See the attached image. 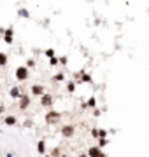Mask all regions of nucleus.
Instances as JSON below:
<instances>
[{
	"mask_svg": "<svg viewBox=\"0 0 149 157\" xmlns=\"http://www.w3.org/2000/svg\"><path fill=\"white\" fill-rule=\"evenodd\" d=\"M63 78H65L63 73H56L55 77H53V80H55V82H60V80H63Z\"/></svg>",
	"mask_w": 149,
	"mask_h": 157,
	"instance_id": "obj_16",
	"label": "nucleus"
},
{
	"mask_svg": "<svg viewBox=\"0 0 149 157\" xmlns=\"http://www.w3.org/2000/svg\"><path fill=\"white\" fill-rule=\"evenodd\" d=\"M14 75H16V78H18L19 82H25L26 78L30 77V70H28L26 65H23V66H18V68H16V73H14Z\"/></svg>",
	"mask_w": 149,
	"mask_h": 157,
	"instance_id": "obj_1",
	"label": "nucleus"
},
{
	"mask_svg": "<svg viewBox=\"0 0 149 157\" xmlns=\"http://www.w3.org/2000/svg\"><path fill=\"white\" fill-rule=\"evenodd\" d=\"M81 82H88V84H91L93 80H91V77H90L88 73H84V75H83V78H81Z\"/></svg>",
	"mask_w": 149,
	"mask_h": 157,
	"instance_id": "obj_15",
	"label": "nucleus"
},
{
	"mask_svg": "<svg viewBox=\"0 0 149 157\" xmlns=\"http://www.w3.org/2000/svg\"><path fill=\"white\" fill-rule=\"evenodd\" d=\"M95 105H96V99H95V98H90L86 103H84V107H90V108H93Z\"/></svg>",
	"mask_w": 149,
	"mask_h": 157,
	"instance_id": "obj_13",
	"label": "nucleus"
},
{
	"mask_svg": "<svg viewBox=\"0 0 149 157\" xmlns=\"http://www.w3.org/2000/svg\"><path fill=\"white\" fill-rule=\"evenodd\" d=\"M7 126H16V122H18V119L12 117V115H9V117H5V120H4Z\"/></svg>",
	"mask_w": 149,
	"mask_h": 157,
	"instance_id": "obj_11",
	"label": "nucleus"
},
{
	"mask_svg": "<svg viewBox=\"0 0 149 157\" xmlns=\"http://www.w3.org/2000/svg\"><path fill=\"white\" fill-rule=\"evenodd\" d=\"M61 135H63L65 138H70L72 135H74V126H72V124L63 126V127H61Z\"/></svg>",
	"mask_w": 149,
	"mask_h": 157,
	"instance_id": "obj_5",
	"label": "nucleus"
},
{
	"mask_svg": "<svg viewBox=\"0 0 149 157\" xmlns=\"http://www.w3.org/2000/svg\"><path fill=\"white\" fill-rule=\"evenodd\" d=\"M19 16H25V18H28V16H30V14H28V12H26V11H19Z\"/></svg>",
	"mask_w": 149,
	"mask_h": 157,
	"instance_id": "obj_23",
	"label": "nucleus"
},
{
	"mask_svg": "<svg viewBox=\"0 0 149 157\" xmlns=\"http://www.w3.org/2000/svg\"><path fill=\"white\" fill-rule=\"evenodd\" d=\"M91 136H93V138H98V129H93V131H91Z\"/></svg>",
	"mask_w": 149,
	"mask_h": 157,
	"instance_id": "obj_24",
	"label": "nucleus"
},
{
	"mask_svg": "<svg viewBox=\"0 0 149 157\" xmlns=\"http://www.w3.org/2000/svg\"><path fill=\"white\" fill-rule=\"evenodd\" d=\"M60 119H61V115H60L58 112H55V110H51V112L46 114V122H47V124H56Z\"/></svg>",
	"mask_w": 149,
	"mask_h": 157,
	"instance_id": "obj_2",
	"label": "nucleus"
},
{
	"mask_svg": "<svg viewBox=\"0 0 149 157\" xmlns=\"http://www.w3.org/2000/svg\"><path fill=\"white\" fill-rule=\"evenodd\" d=\"M37 152L40 154V156L46 154V143H44V141H39L37 143Z\"/></svg>",
	"mask_w": 149,
	"mask_h": 157,
	"instance_id": "obj_10",
	"label": "nucleus"
},
{
	"mask_svg": "<svg viewBox=\"0 0 149 157\" xmlns=\"http://www.w3.org/2000/svg\"><path fill=\"white\" fill-rule=\"evenodd\" d=\"M67 89H69L70 93H74V91H75V84H74V82H69V84H67Z\"/></svg>",
	"mask_w": 149,
	"mask_h": 157,
	"instance_id": "obj_18",
	"label": "nucleus"
},
{
	"mask_svg": "<svg viewBox=\"0 0 149 157\" xmlns=\"http://www.w3.org/2000/svg\"><path fill=\"white\" fill-rule=\"evenodd\" d=\"M49 65H51V66H56V65H58V58L51 56V58H49Z\"/></svg>",
	"mask_w": 149,
	"mask_h": 157,
	"instance_id": "obj_17",
	"label": "nucleus"
},
{
	"mask_svg": "<svg viewBox=\"0 0 149 157\" xmlns=\"http://www.w3.org/2000/svg\"><path fill=\"white\" fill-rule=\"evenodd\" d=\"M60 154H61V152H60V148H55V150L51 152V156H60Z\"/></svg>",
	"mask_w": 149,
	"mask_h": 157,
	"instance_id": "obj_22",
	"label": "nucleus"
},
{
	"mask_svg": "<svg viewBox=\"0 0 149 157\" xmlns=\"http://www.w3.org/2000/svg\"><path fill=\"white\" fill-rule=\"evenodd\" d=\"M88 156H91V157H104L102 147H91V148L88 150Z\"/></svg>",
	"mask_w": 149,
	"mask_h": 157,
	"instance_id": "obj_6",
	"label": "nucleus"
},
{
	"mask_svg": "<svg viewBox=\"0 0 149 157\" xmlns=\"http://www.w3.org/2000/svg\"><path fill=\"white\" fill-rule=\"evenodd\" d=\"M30 91H32V94H34V96H42V94L46 93V89H44V86H40V84H34Z\"/></svg>",
	"mask_w": 149,
	"mask_h": 157,
	"instance_id": "obj_4",
	"label": "nucleus"
},
{
	"mask_svg": "<svg viewBox=\"0 0 149 157\" xmlns=\"http://www.w3.org/2000/svg\"><path fill=\"white\" fill-rule=\"evenodd\" d=\"M107 145V140H105V136H100L98 138V147H105Z\"/></svg>",
	"mask_w": 149,
	"mask_h": 157,
	"instance_id": "obj_14",
	"label": "nucleus"
},
{
	"mask_svg": "<svg viewBox=\"0 0 149 157\" xmlns=\"http://www.w3.org/2000/svg\"><path fill=\"white\" fill-rule=\"evenodd\" d=\"M100 136H107V131L105 129H98V138Z\"/></svg>",
	"mask_w": 149,
	"mask_h": 157,
	"instance_id": "obj_20",
	"label": "nucleus"
},
{
	"mask_svg": "<svg viewBox=\"0 0 149 157\" xmlns=\"http://www.w3.org/2000/svg\"><path fill=\"white\" fill-rule=\"evenodd\" d=\"M5 65H7V54L0 53V66H5Z\"/></svg>",
	"mask_w": 149,
	"mask_h": 157,
	"instance_id": "obj_12",
	"label": "nucleus"
},
{
	"mask_svg": "<svg viewBox=\"0 0 149 157\" xmlns=\"http://www.w3.org/2000/svg\"><path fill=\"white\" fill-rule=\"evenodd\" d=\"M53 101H55V98H53L49 93H44V94L40 96V103H42V107H51V105H53Z\"/></svg>",
	"mask_w": 149,
	"mask_h": 157,
	"instance_id": "obj_3",
	"label": "nucleus"
},
{
	"mask_svg": "<svg viewBox=\"0 0 149 157\" xmlns=\"http://www.w3.org/2000/svg\"><path fill=\"white\" fill-rule=\"evenodd\" d=\"M34 65H35V61H34V59H28V61H26V66H28V68H32Z\"/></svg>",
	"mask_w": 149,
	"mask_h": 157,
	"instance_id": "obj_21",
	"label": "nucleus"
},
{
	"mask_svg": "<svg viewBox=\"0 0 149 157\" xmlns=\"http://www.w3.org/2000/svg\"><path fill=\"white\" fill-rule=\"evenodd\" d=\"M4 40H5V44H12V28H7L5 30V33H4Z\"/></svg>",
	"mask_w": 149,
	"mask_h": 157,
	"instance_id": "obj_8",
	"label": "nucleus"
},
{
	"mask_svg": "<svg viewBox=\"0 0 149 157\" xmlns=\"http://www.w3.org/2000/svg\"><path fill=\"white\" fill-rule=\"evenodd\" d=\"M9 94H11V98H14V99H19V96H21V89L19 87H11V91H9Z\"/></svg>",
	"mask_w": 149,
	"mask_h": 157,
	"instance_id": "obj_9",
	"label": "nucleus"
},
{
	"mask_svg": "<svg viewBox=\"0 0 149 157\" xmlns=\"http://www.w3.org/2000/svg\"><path fill=\"white\" fill-rule=\"evenodd\" d=\"M28 105H30V96L21 94V96H19V108H21V110H25Z\"/></svg>",
	"mask_w": 149,
	"mask_h": 157,
	"instance_id": "obj_7",
	"label": "nucleus"
},
{
	"mask_svg": "<svg viewBox=\"0 0 149 157\" xmlns=\"http://www.w3.org/2000/svg\"><path fill=\"white\" fill-rule=\"evenodd\" d=\"M46 56H47V58L55 56V49H47V51H46Z\"/></svg>",
	"mask_w": 149,
	"mask_h": 157,
	"instance_id": "obj_19",
	"label": "nucleus"
}]
</instances>
